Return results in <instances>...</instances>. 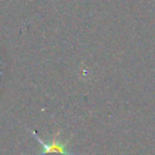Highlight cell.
I'll return each mask as SVG.
<instances>
[{
    "instance_id": "cell-1",
    "label": "cell",
    "mask_w": 155,
    "mask_h": 155,
    "mask_svg": "<svg viewBox=\"0 0 155 155\" xmlns=\"http://www.w3.org/2000/svg\"><path fill=\"white\" fill-rule=\"evenodd\" d=\"M34 137L36 138V140L41 144L43 147V150L39 153V155H75L74 153H71L67 149V143H68V140L65 142H63L62 140H60L58 136H60L61 132L58 131L56 134L53 135L51 142L47 143V142L43 141L41 138L37 136L36 132H32Z\"/></svg>"
}]
</instances>
